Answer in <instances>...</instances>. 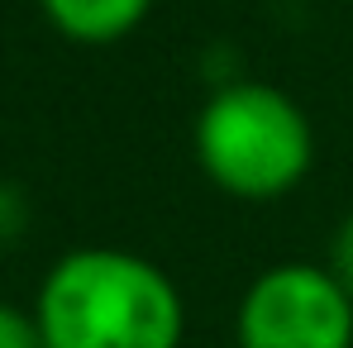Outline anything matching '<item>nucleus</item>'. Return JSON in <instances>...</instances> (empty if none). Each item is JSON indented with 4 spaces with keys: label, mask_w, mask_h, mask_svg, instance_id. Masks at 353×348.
Wrapping results in <instances>:
<instances>
[{
    "label": "nucleus",
    "mask_w": 353,
    "mask_h": 348,
    "mask_svg": "<svg viewBox=\"0 0 353 348\" xmlns=\"http://www.w3.org/2000/svg\"><path fill=\"white\" fill-rule=\"evenodd\" d=\"M43 348H181L186 300L153 258L86 243L67 248L34 291Z\"/></svg>",
    "instance_id": "f257e3e1"
},
{
    "label": "nucleus",
    "mask_w": 353,
    "mask_h": 348,
    "mask_svg": "<svg viewBox=\"0 0 353 348\" xmlns=\"http://www.w3.org/2000/svg\"><path fill=\"white\" fill-rule=\"evenodd\" d=\"M191 153L205 181L234 201H282L315 167V124L272 81H220L191 124Z\"/></svg>",
    "instance_id": "f03ea898"
},
{
    "label": "nucleus",
    "mask_w": 353,
    "mask_h": 348,
    "mask_svg": "<svg viewBox=\"0 0 353 348\" xmlns=\"http://www.w3.org/2000/svg\"><path fill=\"white\" fill-rule=\"evenodd\" d=\"M239 348H353V296L325 263L263 267L234 310Z\"/></svg>",
    "instance_id": "7ed1b4c3"
},
{
    "label": "nucleus",
    "mask_w": 353,
    "mask_h": 348,
    "mask_svg": "<svg viewBox=\"0 0 353 348\" xmlns=\"http://www.w3.org/2000/svg\"><path fill=\"white\" fill-rule=\"evenodd\" d=\"M158 0H39L43 19L58 29L67 43L81 48H110L119 39H129Z\"/></svg>",
    "instance_id": "20e7f679"
},
{
    "label": "nucleus",
    "mask_w": 353,
    "mask_h": 348,
    "mask_svg": "<svg viewBox=\"0 0 353 348\" xmlns=\"http://www.w3.org/2000/svg\"><path fill=\"white\" fill-rule=\"evenodd\" d=\"M29 196L14 186V181H5L0 176V248H10V243H19L24 234H29Z\"/></svg>",
    "instance_id": "39448f33"
},
{
    "label": "nucleus",
    "mask_w": 353,
    "mask_h": 348,
    "mask_svg": "<svg viewBox=\"0 0 353 348\" xmlns=\"http://www.w3.org/2000/svg\"><path fill=\"white\" fill-rule=\"evenodd\" d=\"M0 348H43L34 310L14 305V300H0Z\"/></svg>",
    "instance_id": "423d86ee"
},
{
    "label": "nucleus",
    "mask_w": 353,
    "mask_h": 348,
    "mask_svg": "<svg viewBox=\"0 0 353 348\" xmlns=\"http://www.w3.org/2000/svg\"><path fill=\"white\" fill-rule=\"evenodd\" d=\"M325 267L334 272V282L353 296V210L334 225V234H330V253H325Z\"/></svg>",
    "instance_id": "0eeeda50"
}]
</instances>
